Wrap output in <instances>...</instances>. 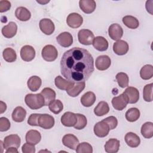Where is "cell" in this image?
<instances>
[{
    "label": "cell",
    "instance_id": "30",
    "mask_svg": "<svg viewBox=\"0 0 153 153\" xmlns=\"http://www.w3.org/2000/svg\"><path fill=\"white\" fill-rule=\"evenodd\" d=\"M42 84L41 79L36 75L30 76L27 82V87L32 91H36L39 90Z\"/></svg>",
    "mask_w": 153,
    "mask_h": 153
},
{
    "label": "cell",
    "instance_id": "44",
    "mask_svg": "<svg viewBox=\"0 0 153 153\" xmlns=\"http://www.w3.org/2000/svg\"><path fill=\"white\" fill-rule=\"evenodd\" d=\"M10 128V122L6 117L0 118V131H6Z\"/></svg>",
    "mask_w": 153,
    "mask_h": 153
},
{
    "label": "cell",
    "instance_id": "36",
    "mask_svg": "<svg viewBox=\"0 0 153 153\" xmlns=\"http://www.w3.org/2000/svg\"><path fill=\"white\" fill-rule=\"evenodd\" d=\"M140 76L142 79L148 80L153 76V66L151 65L143 66L140 71Z\"/></svg>",
    "mask_w": 153,
    "mask_h": 153
},
{
    "label": "cell",
    "instance_id": "22",
    "mask_svg": "<svg viewBox=\"0 0 153 153\" xmlns=\"http://www.w3.org/2000/svg\"><path fill=\"white\" fill-rule=\"evenodd\" d=\"M54 84L56 87L62 90H68L74 84V82L63 78L61 76H57L54 79Z\"/></svg>",
    "mask_w": 153,
    "mask_h": 153
},
{
    "label": "cell",
    "instance_id": "17",
    "mask_svg": "<svg viewBox=\"0 0 153 153\" xmlns=\"http://www.w3.org/2000/svg\"><path fill=\"white\" fill-rule=\"evenodd\" d=\"M128 104L127 100L123 94L113 97L112 99V105L113 108L117 111H122Z\"/></svg>",
    "mask_w": 153,
    "mask_h": 153
},
{
    "label": "cell",
    "instance_id": "31",
    "mask_svg": "<svg viewBox=\"0 0 153 153\" xmlns=\"http://www.w3.org/2000/svg\"><path fill=\"white\" fill-rule=\"evenodd\" d=\"M96 101V96L92 91H88L81 97V103L85 107L92 106Z\"/></svg>",
    "mask_w": 153,
    "mask_h": 153
},
{
    "label": "cell",
    "instance_id": "37",
    "mask_svg": "<svg viewBox=\"0 0 153 153\" xmlns=\"http://www.w3.org/2000/svg\"><path fill=\"white\" fill-rule=\"evenodd\" d=\"M4 59L7 62H14L17 59V54L15 50L11 48L8 47L4 50L2 53Z\"/></svg>",
    "mask_w": 153,
    "mask_h": 153
},
{
    "label": "cell",
    "instance_id": "39",
    "mask_svg": "<svg viewBox=\"0 0 153 153\" xmlns=\"http://www.w3.org/2000/svg\"><path fill=\"white\" fill-rule=\"evenodd\" d=\"M48 108L50 111L54 113V114H58L61 112L63 109V105L62 102L60 100H54L51 102L49 105Z\"/></svg>",
    "mask_w": 153,
    "mask_h": 153
},
{
    "label": "cell",
    "instance_id": "47",
    "mask_svg": "<svg viewBox=\"0 0 153 153\" xmlns=\"http://www.w3.org/2000/svg\"><path fill=\"white\" fill-rule=\"evenodd\" d=\"M11 8V3L8 1L1 0L0 1V12L4 13L8 11Z\"/></svg>",
    "mask_w": 153,
    "mask_h": 153
},
{
    "label": "cell",
    "instance_id": "32",
    "mask_svg": "<svg viewBox=\"0 0 153 153\" xmlns=\"http://www.w3.org/2000/svg\"><path fill=\"white\" fill-rule=\"evenodd\" d=\"M109 111V107L106 102L101 101L94 109V113L98 117L103 116Z\"/></svg>",
    "mask_w": 153,
    "mask_h": 153
},
{
    "label": "cell",
    "instance_id": "27",
    "mask_svg": "<svg viewBox=\"0 0 153 153\" xmlns=\"http://www.w3.org/2000/svg\"><path fill=\"white\" fill-rule=\"evenodd\" d=\"M15 16L17 19L22 22L29 20L31 17V13L24 7H17L15 11Z\"/></svg>",
    "mask_w": 153,
    "mask_h": 153
},
{
    "label": "cell",
    "instance_id": "43",
    "mask_svg": "<svg viewBox=\"0 0 153 153\" xmlns=\"http://www.w3.org/2000/svg\"><path fill=\"white\" fill-rule=\"evenodd\" d=\"M103 120L107 123L110 130L114 129L115 128L117 127V126L118 125V120H117V118L114 116L108 117L107 118H105Z\"/></svg>",
    "mask_w": 153,
    "mask_h": 153
},
{
    "label": "cell",
    "instance_id": "1",
    "mask_svg": "<svg viewBox=\"0 0 153 153\" xmlns=\"http://www.w3.org/2000/svg\"><path fill=\"white\" fill-rule=\"evenodd\" d=\"M63 76L74 82H85L94 72V60L90 52L74 47L64 53L60 60Z\"/></svg>",
    "mask_w": 153,
    "mask_h": 153
},
{
    "label": "cell",
    "instance_id": "24",
    "mask_svg": "<svg viewBox=\"0 0 153 153\" xmlns=\"http://www.w3.org/2000/svg\"><path fill=\"white\" fill-rule=\"evenodd\" d=\"M25 139L26 142L33 145H36L40 142L41 139V135L38 131L30 130L27 132Z\"/></svg>",
    "mask_w": 153,
    "mask_h": 153
},
{
    "label": "cell",
    "instance_id": "48",
    "mask_svg": "<svg viewBox=\"0 0 153 153\" xmlns=\"http://www.w3.org/2000/svg\"><path fill=\"white\" fill-rule=\"evenodd\" d=\"M0 103H1V105H0V109H1L0 110V113L2 114V113H4L6 111V109H7V105H6V103H4L2 101H1Z\"/></svg>",
    "mask_w": 153,
    "mask_h": 153
},
{
    "label": "cell",
    "instance_id": "50",
    "mask_svg": "<svg viewBox=\"0 0 153 153\" xmlns=\"http://www.w3.org/2000/svg\"><path fill=\"white\" fill-rule=\"evenodd\" d=\"M49 1H36V2H38V3H39V4H42V5H44V4H46L47 3H48V2H49Z\"/></svg>",
    "mask_w": 153,
    "mask_h": 153
},
{
    "label": "cell",
    "instance_id": "49",
    "mask_svg": "<svg viewBox=\"0 0 153 153\" xmlns=\"http://www.w3.org/2000/svg\"><path fill=\"white\" fill-rule=\"evenodd\" d=\"M6 153H8V152H12V153H17L18 151H17V148H15V147H10L9 148H8L6 151Z\"/></svg>",
    "mask_w": 153,
    "mask_h": 153
},
{
    "label": "cell",
    "instance_id": "10",
    "mask_svg": "<svg viewBox=\"0 0 153 153\" xmlns=\"http://www.w3.org/2000/svg\"><path fill=\"white\" fill-rule=\"evenodd\" d=\"M109 37L115 41L120 40L123 35V29L122 27L117 23H114L110 25L108 29Z\"/></svg>",
    "mask_w": 153,
    "mask_h": 153
},
{
    "label": "cell",
    "instance_id": "29",
    "mask_svg": "<svg viewBox=\"0 0 153 153\" xmlns=\"http://www.w3.org/2000/svg\"><path fill=\"white\" fill-rule=\"evenodd\" d=\"M85 82H76L74 83V85L71 88L66 90V92L71 97H76L83 91V90L85 88Z\"/></svg>",
    "mask_w": 153,
    "mask_h": 153
},
{
    "label": "cell",
    "instance_id": "18",
    "mask_svg": "<svg viewBox=\"0 0 153 153\" xmlns=\"http://www.w3.org/2000/svg\"><path fill=\"white\" fill-rule=\"evenodd\" d=\"M17 31V26L14 22H10L8 25L4 26L2 28V33L4 36L7 38H11L14 37Z\"/></svg>",
    "mask_w": 153,
    "mask_h": 153
},
{
    "label": "cell",
    "instance_id": "14",
    "mask_svg": "<svg viewBox=\"0 0 153 153\" xmlns=\"http://www.w3.org/2000/svg\"><path fill=\"white\" fill-rule=\"evenodd\" d=\"M20 57L25 62H30L35 57V50L30 45H25L20 50Z\"/></svg>",
    "mask_w": 153,
    "mask_h": 153
},
{
    "label": "cell",
    "instance_id": "23",
    "mask_svg": "<svg viewBox=\"0 0 153 153\" xmlns=\"http://www.w3.org/2000/svg\"><path fill=\"white\" fill-rule=\"evenodd\" d=\"M124 139L127 145L131 148H136L140 143L139 137L133 132H128L126 134Z\"/></svg>",
    "mask_w": 153,
    "mask_h": 153
},
{
    "label": "cell",
    "instance_id": "15",
    "mask_svg": "<svg viewBox=\"0 0 153 153\" xmlns=\"http://www.w3.org/2000/svg\"><path fill=\"white\" fill-rule=\"evenodd\" d=\"M56 40L58 44L63 47H69L73 43V37L72 35L68 32L60 33L56 37Z\"/></svg>",
    "mask_w": 153,
    "mask_h": 153
},
{
    "label": "cell",
    "instance_id": "7",
    "mask_svg": "<svg viewBox=\"0 0 153 153\" xmlns=\"http://www.w3.org/2000/svg\"><path fill=\"white\" fill-rule=\"evenodd\" d=\"M94 133L99 137H104L106 136L109 132V127L107 123L103 120L97 123L94 126Z\"/></svg>",
    "mask_w": 153,
    "mask_h": 153
},
{
    "label": "cell",
    "instance_id": "38",
    "mask_svg": "<svg viewBox=\"0 0 153 153\" xmlns=\"http://www.w3.org/2000/svg\"><path fill=\"white\" fill-rule=\"evenodd\" d=\"M116 80L118 85L121 88L127 87L128 85V76L124 72H119L116 75Z\"/></svg>",
    "mask_w": 153,
    "mask_h": 153
},
{
    "label": "cell",
    "instance_id": "35",
    "mask_svg": "<svg viewBox=\"0 0 153 153\" xmlns=\"http://www.w3.org/2000/svg\"><path fill=\"white\" fill-rule=\"evenodd\" d=\"M125 117L129 122H134L140 117V111L136 108H131L126 112Z\"/></svg>",
    "mask_w": 153,
    "mask_h": 153
},
{
    "label": "cell",
    "instance_id": "19",
    "mask_svg": "<svg viewBox=\"0 0 153 153\" xmlns=\"http://www.w3.org/2000/svg\"><path fill=\"white\" fill-rule=\"evenodd\" d=\"M114 52L119 56L126 54L128 51V43L124 40H118L113 45Z\"/></svg>",
    "mask_w": 153,
    "mask_h": 153
},
{
    "label": "cell",
    "instance_id": "20",
    "mask_svg": "<svg viewBox=\"0 0 153 153\" xmlns=\"http://www.w3.org/2000/svg\"><path fill=\"white\" fill-rule=\"evenodd\" d=\"M81 10L86 14L93 13L96 7V3L94 0H81L79 1Z\"/></svg>",
    "mask_w": 153,
    "mask_h": 153
},
{
    "label": "cell",
    "instance_id": "46",
    "mask_svg": "<svg viewBox=\"0 0 153 153\" xmlns=\"http://www.w3.org/2000/svg\"><path fill=\"white\" fill-rule=\"evenodd\" d=\"M40 114H32L27 120V124L31 126H38V120Z\"/></svg>",
    "mask_w": 153,
    "mask_h": 153
},
{
    "label": "cell",
    "instance_id": "5",
    "mask_svg": "<svg viewBox=\"0 0 153 153\" xmlns=\"http://www.w3.org/2000/svg\"><path fill=\"white\" fill-rule=\"evenodd\" d=\"M54 123L55 121L53 116L47 114H40L38 120V126L44 129H50L54 126Z\"/></svg>",
    "mask_w": 153,
    "mask_h": 153
},
{
    "label": "cell",
    "instance_id": "3",
    "mask_svg": "<svg viewBox=\"0 0 153 153\" xmlns=\"http://www.w3.org/2000/svg\"><path fill=\"white\" fill-rule=\"evenodd\" d=\"M41 56L43 59L47 62L54 61L58 56L56 48L52 45H47L42 50Z\"/></svg>",
    "mask_w": 153,
    "mask_h": 153
},
{
    "label": "cell",
    "instance_id": "34",
    "mask_svg": "<svg viewBox=\"0 0 153 153\" xmlns=\"http://www.w3.org/2000/svg\"><path fill=\"white\" fill-rule=\"evenodd\" d=\"M123 22L127 27L132 29H136L139 27V20L132 16H126L123 19Z\"/></svg>",
    "mask_w": 153,
    "mask_h": 153
},
{
    "label": "cell",
    "instance_id": "33",
    "mask_svg": "<svg viewBox=\"0 0 153 153\" xmlns=\"http://www.w3.org/2000/svg\"><path fill=\"white\" fill-rule=\"evenodd\" d=\"M141 134L146 139H151L153 136V123L152 122L145 123L141 127Z\"/></svg>",
    "mask_w": 153,
    "mask_h": 153
},
{
    "label": "cell",
    "instance_id": "16",
    "mask_svg": "<svg viewBox=\"0 0 153 153\" xmlns=\"http://www.w3.org/2000/svg\"><path fill=\"white\" fill-rule=\"evenodd\" d=\"M61 123L66 127H74L77 122L76 114L71 112H66L61 117Z\"/></svg>",
    "mask_w": 153,
    "mask_h": 153
},
{
    "label": "cell",
    "instance_id": "41",
    "mask_svg": "<svg viewBox=\"0 0 153 153\" xmlns=\"http://www.w3.org/2000/svg\"><path fill=\"white\" fill-rule=\"evenodd\" d=\"M77 117V122L76 124L74 126L76 130L83 129L87 124V120L85 115L81 114H76Z\"/></svg>",
    "mask_w": 153,
    "mask_h": 153
},
{
    "label": "cell",
    "instance_id": "25",
    "mask_svg": "<svg viewBox=\"0 0 153 153\" xmlns=\"http://www.w3.org/2000/svg\"><path fill=\"white\" fill-rule=\"evenodd\" d=\"M120 140L116 139H109L105 145V150L108 153H115L119 150Z\"/></svg>",
    "mask_w": 153,
    "mask_h": 153
},
{
    "label": "cell",
    "instance_id": "45",
    "mask_svg": "<svg viewBox=\"0 0 153 153\" xmlns=\"http://www.w3.org/2000/svg\"><path fill=\"white\" fill-rule=\"evenodd\" d=\"M22 151L23 153H35V145L26 143H24L22 147Z\"/></svg>",
    "mask_w": 153,
    "mask_h": 153
},
{
    "label": "cell",
    "instance_id": "6",
    "mask_svg": "<svg viewBox=\"0 0 153 153\" xmlns=\"http://www.w3.org/2000/svg\"><path fill=\"white\" fill-rule=\"evenodd\" d=\"M126 97L128 103H136L139 99V92L138 90L133 87H128L123 93Z\"/></svg>",
    "mask_w": 153,
    "mask_h": 153
},
{
    "label": "cell",
    "instance_id": "40",
    "mask_svg": "<svg viewBox=\"0 0 153 153\" xmlns=\"http://www.w3.org/2000/svg\"><path fill=\"white\" fill-rule=\"evenodd\" d=\"M143 97L148 102L152 101V83L146 84L143 90Z\"/></svg>",
    "mask_w": 153,
    "mask_h": 153
},
{
    "label": "cell",
    "instance_id": "2",
    "mask_svg": "<svg viewBox=\"0 0 153 153\" xmlns=\"http://www.w3.org/2000/svg\"><path fill=\"white\" fill-rule=\"evenodd\" d=\"M25 102L29 108L33 110L40 109L45 106L44 99L41 93L26 94L25 97Z\"/></svg>",
    "mask_w": 153,
    "mask_h": 153
},
{
    "label": "cell",
    "instance_id": "13",
    "mask_svg": "<svg viewBox=\"0 0 153 153\" xmlns=\"http://www.w3.org/2000/svg\"><path fill=\"white\" fill-rule=\"evenodd\" d=\"M62 143L64 146L72 150H76L78 144L79 140L72 134H65L62 138Z\"/></svg>",
    "mask_w": 153,
    "mask_h": 153
},
{
    "label": "cell",
    "instance_id": "12",
    "mask_svg": "<svg viewBox=\"0 0 153 153\" xmlns=\"http://www.w3.org/2000/svg\"><path fill=\"white\" fill-rule=\"evenodd\" d=\"M111 64V60L107 55H101L96 59V68L99 71H105L108 69Z\"/></svg>",
    "mask_w": 153,
    "mask_h": 153
},
{
    "label": "cell",
    "instance_id": "28",
    "mask_svg": "<svg viewBox=\"0 0 153 153\" xmlns=\"http://www.w3.org/2000/svg\"><path fill=\"white\" fill-rule=\"evenodd\" d=\"M12 119L17 123L23 122L26 116V110L22 106H17L13 111Z\"/></svg>",
    "mask_w": 153,
    "mask_h": 153
},
{
    "label": "cell",
    "instance_id": "26",
    "mask_svg": "<svg viewBox=\"0 0 153 153\" xmlns=\"http://www.w3.org/2000/svg\"><path fill=\"white\" fill-rule=\"evenodd\" d=\"M45 101V106H48L49 104L55 100L56 94L54 90L50 87H45L43 88L41 92Z\"/></svg>",
    "mask_w": 153,
    "mask_h": 153
},
{
    "label": "cell",
    "instance_id": "51",
    "mask_svg": "<svg viewBox=\"0 0 153 153\" xmlns=\"http://www.w3.org/2000/svg\"><path fill=\"white\" fill-rule=\"evenodd\" d=\"M44 151H47V152H50V151H48L47 150H42V151H40L39 152H44Z\"/></svg>",
    "mask_w": 153,
    "mask_h": 153
},
{
    "label": "cell",
    "instance_id": "9",
    "mask_svg": "<svg viewBox=\"0 0 153 153\" xmlns=\"http://www.w3.org/2000/svg\"><path fill=\"white\" fill-rule=\"evenodd\" d=\"M39 26L42 32L47 35H51L55 29L54 24L49 19H41L39 21Z\"/></svg>",
    "mask_w": 153,
    "mask_h": 153
},
{
    "label": "cell",
    "instance_id": "21",
    "mask_svg": "<svg viewBox=\"0 0 153 153\" xmlns=\"http://www.w3.org/2000/svg\"><path fill=\"white\" fill-rule=\"evenodd\" d=\"M94 48L99 51H106L109 46L108 41L103 36H98L94 38L93 41Z\"/></svg>",
    "mask_w": 153,
    "mask_h": 153
},
{
    "label": "cell",
    "instance_id": "11",
    "mask_svg": "<svg viewBox=\"0 0 153 153\" xmlns=\"http://www.w3.org/2000/svg\"><path fill=\"white\" fill-rule=\"evenodd\" d=\"M21 143V139L17 134H10L6 136L4 139V149H7L10 147L19 148Z\"/></svg>",
    "mask_w": 153,
    "mask_h": 153
},
{
    "label": "cell",
    "instance_id": "8",
    "mask_svg": "<svg viewBox=\"0 0 153 153\" xmlns=\"http://www.w3.org/2000/svg\"><path fill=\"white\" fill-rule=\"evenodd\" d=\"M83 22L82 17L76 13H72L68 15L66 19L68 25L72 28H78L81 26Z\"/></svg>",
    "mask_w": 153,
    "mask_h": 153
},
{
    "label": "cell",
    "instance_id": "42",
    "mask_svg": "<svg viewBox=\"0 0 153 153\" xmlns=\"http://www.w3.org/2000/svg\"><path fill=\"white\" fill-rule=\"evenodd\" d=\"M75 151L77 153H92L93 148L90 143L82 142L78 144Z\"/></svg>",
    "mask_w": 153,
    "mask_h": 153
},
{
    "label": "cell",
    "instance_id": "4",
    "mask_svg": "<svg viewBox=\"0 0 153 153\" xmlns=\"http://www.w3.org/2000/svg\"><path fill=\"white\" fill-rule=\"evenodd\" d=\"M79 42L84 45H90L93 44L94 38V33L88 29H81L78 33Z\"/></svg>",
    "mask_w": 153,
    "mask_h": 153
}]
</instances>
